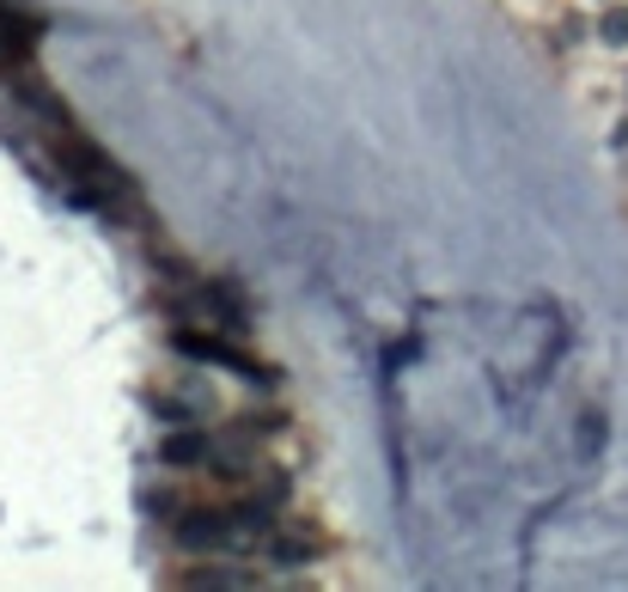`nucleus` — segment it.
<instances>
[{"label":"nucleus","instance_id":"f03ea898","mask_svg":"<svg viewBox=\"0 0 628 592\" xmlns=\"http://www.w3.org/2000/svg\"><path fill=\"white\" fill-rule=\"evenodd\" d=\"M604 37H611V44H628V13H611V18H604Z\"/></svg>","mask_w":628,"mask_h":592},{"label":"nucleus","instance_id":"f257e3e1","mask_svg":"<svg viewBox=\"0 0 628 592\" xmlns=\"http://www.w3.org/2000/svg\"><path fill=\"white\" fill-rule=\"evenodd\" d=\"M171 343H177V355H189V360H220V367L238 373V379H262V360H250L245 348L220 343V336H189V330H177Z\"/></svg>","mask_w":628,"mask_h":592}]
</instances>
